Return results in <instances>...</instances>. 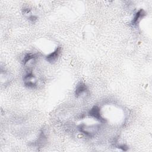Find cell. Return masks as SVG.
<instances>
[{
    "label": "cell",
    "instance_id": "6da1fadb",
    "mask_svg": "<svg viewBox=\"0 0 152 152\" xmlns=\"http://www.w3.org/2000/svg\"><path fill=\"white\" fill-rule=\"evenodd\" d=\"M24 85L29 88H34L37 86V79L32 71H28L23 77Z\"/></svg>",
    "mask_w": 152,
    "mask_h": 152
},
{
    "label": "cell",
    "instance_id": "7a4b0ae2",
    "mask_svg": "<svg viewBox=\"0 0 152 152\" xmlns=\"http://www.w3.org/2000/svg\"><path fill=\"white\" fill-rule=\"evenodd\" d=\"M88 114L92 118H95L97 120H98L102 122H105L104 119L102 116V115L100 114V110L99 107L97 106H93L89 111Z\"/></svg>",
    "mask_w": 152,
    "mask_h": 152
},
{
    "label": "cell",
    "instance_id": "3957f363",
    "mask_svg": "<svg viewBox=\"0 0 152 152\" xmlns=\"http://www.w3.org/2000/svg\"><path fill=\"white\" fill-rule=\"evenodd\" d=\"M61 52V48L60 46L57 47V48L52 52L48 54L46 56V59L49 62H54L55 61H56L58 58L59 57L60 53Z\"/></svg>",
    "mask_w": 152,
    "mask_h": 152
},
{
    "label": "cell",
    "instance_id": "277c9868",
    "mask_svg": "<svg viewBox=\"0 0 152 152\" xmlns=\"http://www.w3.org/2000/svg\"><path fill=\"white\" fill-rule=\"evenodd\" d=\"M87 87L86 85L84 83L81 82L77 85V86L75 88V96L78 97V96L82 95L83 93L87 92Z\"/></svg>",
    "mask_w": 152,
    "mask_h": 152
},
{
    "label": "cell",
    "instance_id": "5b68a950",
    "mask_svg": "<svg viewBox=\"0 0 152 152\" xmlns=\"http://www.w3.org/2000/svg\"><path fill=\"white\" fill-rule=\"evenodd\" d=\"M145 15V11H144V10L142 9H140L138 11H137L134 18H132V21H131V23L132 25H135L137 24V23L141 20V18H143Z\"/></svg>",
    "mask_w": 152,
    "mask_h": 152
},
{
    "label": "cell",
    "instance_id": "8992f818",
    "mask_svg": "<svg viewBox=\"0 0 152 152\" xmlns=\"http://www.w3.org/2000/svg\"><path fill=\"white\" fill-rule=\"evenodd\" d=\"M36 57H37V55H36V54L31 53H26V54L24 56V57H23L22 62H23V64L24 65H25V64H27L28 62L31 61L32 59H35Z\"/></svg>",
    "mask_w": 152,
    "mask_h": 152
},
{
    "label": "cell",
    "instance_id": "52a82bcc",
    "mask_svg": "<svg viewBox=\"0 0 152 152\" xmlns=\"http://www.w3.org/2000/svg\"><path fill=\"white\" fill-rule=\"evenodd\" d=\"M28 19L30 20H31V21H34L35 20H37V17H36V16H34V15H30L29 16V17H28Z\"/></svg>",
    "mask_w": 152,
    "mask_h": 152
}]
</instances>
